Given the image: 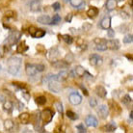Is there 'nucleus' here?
<instances>
[{
    "label": "nucleus",
    "mask_w": 133,
    "mask_h": 133,
    "mask_svg": "<svg viewBox=\"0 0 133 133\" xmlns=\"http://www.w3.org/2000/svg\"><path fill=\"white\" fill-rule=\"evenodd\" d=\"M53 66L56 69H63V68H66L68 66V64L65 61H55L53 63Z\"/></svg>",
    "instance_id": "obj_23"
},
{
    "label": "nucleus",
    "mask_w": 133,
    "mask_h": 133,
    "mask_svg": "<svg viewBox=\"0 0 133 133\" xmlns=\"http://www.w3.org/2000/svg\"><path fill=\"white\" fill-rule=\"evenodd\" d=\"M92 28V24L89 23V22H84L83 24V29L85 31H89Z\"/></svg>",
    "instance_id": "obj_40"
},
{
    "label": "nucleus",
    "mask_w": 133,
    "mask_h": 133,
    "mask_svg": "<svg viewBox=\"0 0 133 133\" xmlns=\"http://www.w3.org/2000/svg\"><path fill=\"white\" fill-rule=\"evenodd\" d=\"M62 39H63V40L66 42V43H68V44H70V43H72V42H73L72 37L70 36V35H68V34L63 35V36H62Z\"/></svg>",
    "instance_id": "obj_30"
},
{
    "label": "nucleus",
    "mask_w": 133,
    "mask_h": 133,
    "mask_svg": "<svg viewBox=\"0 0 133 133\" xmlns=\"http://www.w3.org/2000/svg\"><path fill=\"white\" fill-rule=\"evenodd\" d=\"M19 120L22 123H27L30 120V115L28 113H21L19 115Z\"/></svg>",
    "instance_id": "obj_19"
},
{
    "label": "nucleus",
    "mask_w": 133,
    "mask_h": 133,
    "mask_svg": "<svg viewBox=\"0 0 133 133\" xmlns=\"http://www.w3.org/2000/svg\"><path fill=\"white\" fill-rule=\"evenodd\" d=\"M90 64L91 66H99L102 64V59H101V57L97 55V54H94V55L90 56Z\"/></svg>",
    "instance_id": "obj_6"
},
{
    "label": "nucleus",
    "mask_w": 133,
    "mask_h": 133,
    "mask_svg": "<svg viewBox=\"0 0 133 133\" xmlns=\"http://www.w3.org/2000/svg\"><path fill=\"white\" fill-rule=\"evenodd\" d=\"M70 4L72 5L73 7H75V8H78V7L81 5V4L83 3V0H70Z\"/></svg>",
    "instance_id": "obj_32"
},
{
    "label": "nucleus",
    "mask_w": 133,
    "mask_h": 133,
    "mask_svg": "<svg viewBox=\"0 0 133 133\" xmlns=\"http://www.w3.org/2000/svg\"><path fill=\"white\" fill-rule=\"evenodd\" d=\"M68 77H69V73L66 70H62V71L59 72V74H57V79H58V81H64Z\"/></svg>",
    "instance_id": "obj_16"
},
{
    "label": "nucleus",
    "mask_w": 133,
    "mask_h": 133,
    "mask_svg": "<svg viewBox=\"0 0 133 133\" xmlns=\"http://www.w3.org/2000/svg\"><path fill=\"white\" fill-rule=\"evenodd\" d=\"M74 72H75V74H76L77 76L82 77L85 74V70H84V68L82 66H77L74 69Z\"/></svg>",
    "instance_id": "obj_18"
},
{
    "label": "nucleus",
    "mask_w": 133,
    "mask_h": 133,
    "mask_svg": "<svg viewBox=\"0 0 133 133\" xmlns=\"http://www.w3.org/2000/svg\"><path fill=\"white\" fill-rule=\"evenodd\" d=\"M36 103L38 105H43L46 103V97H43V96H40L36 98Z\"/></svg>",
    "instance_id": "obj_28"
},
{
    "label": "nucleus",
    "mask_w": 133,
    "mask_h": 133,
    "mask_svg": "<svg viewBox=\"0 0 133 133\" xmlns=\"http://www.w3.org/2000/svg\"><path fill=\"white\" fill-rule=\"evenodd\" d=\"M76 129L78 130V132H80V133H86L87 132V130H86V128H85V127H84L83 123L78 124V125L76 127Z\"/></svg>",
    "instance_id": "obj_35"
},
{
    "label": "nucleus",
    "mask_w": 133,
    "mask_h": 133,
    "mask_svg": "<svg viewBox=\"0 0 133 133\" xmlns=\"http://www.w3.org/2000/svg\"><path fill=\"white\" fill-rule=\"evenodd\" d=\"M98 114L99 116L102 118V119H106L108 117V114H109V111H108V107L106 105H100L99 108H98Z\"/></svg>",
    "instance_id": "obj_8"
},
{
    "label": "nucleus",
    "mask_w": 133,
    "mask_h": 133,
    "mask_svg": "<svg viewBox=\"0 0 133 133\" xmlns=\"http://www.w3.org/2000/svg\"><path fill=\"white\" fill-rule=\"evenodd\" d=\"M48 88L53 93H60L61 92V84L59 83L58 80H51V81H49Z\"/></svg>",
    "instance_id": "obj_3"
},
{
    "label": "nucleus",
    "mask_w": 133,
    "mask_h": 133,
    "mask_svg": "<svg viewBox=\"0 0 133 133\" xmlns=\"http://www.w3.org/2000/svg\"><path fill=\"white\" fill-rule=\"evenodd\" d=\"M15 127V124H14V122L12 120H6L4 122V127H5V129L8 130V131H10L12 130Z\"/></svg>",
    "instance_id": "obj_21"
},
{
    "label": "nucleus",
    "mask_w": 133,
    "mask_h": 133,
    "mask_svg": "<svg viewBox=\"0 0 133 133\" xmlns=\"http://www.w3.org/2000/svg\"><path fill=\"white\" fill-rule=\"evenodd\" d=\"M66 62L69 63V62H72V60H73V56L71 55L70 53H69L68 55L66 56Z\"/></svg>",
    "instance_id": "obj_45"
},
{
    "label": "nucleus",
    "mask_w": 133,
    "mask_h": 133,
    "mask_svg": "<svg viewBox=\"0 0 133 133\" xmlns=\"http://www.w3.org/2000/svg\"><path fill=\"white\" fill-rule=\"evenodd\" d=\"M100 26H101V28L105 29V30L109 29L110 26H111V19H110V17H104L101 20V22H100Z\"/></svg>",
    "instance_id": "obj_11"
},
{
    "label": "nucleus",
    "mask_w": 133,
    "mask_h": 133,
    "mask_svg": "<svg viewBox=\"0 0 133 133\" xmlns=\"http://www.w3.org/2000/svg\"><path fill=\"white\" fill-rule=\"evenodd\" d=\"M64 1H65V2H69V0H64Z\"/></svg>",
    "instance_id": "obj_51"
},
{
    "label": "nucleus",
    "mask_w": 133,
    "mask_h": 133,
    "mask_svg": "<svg viewBox=\"0 0 133 133\" xmlns=\"http://www.w3.org/2000/svg\"><path fill=\"white\" fill-rule=\"evenodd\" d=\"M127 57L128 59H130V61H132V56H129V55H127Z\"/></svg>",
    "instance_id": "obj_50"
},
{
    "label": "nucleus",
    "mask_w": 133,
    "mask_h": 133,
    "mask_svg": "<svg viewBox=\"0 0 133 133\" xmlns=\"http://www.w3.org/2000/svg\"><path fill=\"white\" fill-rule=\"evenodd\" d=\"M108 30V36L110 37V38H113L114 36H115V33H114L113 30H109V29H107Z\"/></svg>",
    "instance_id": "obj_47"
},
{
    "label": "nucleus",
    "mask_w": 133,
    "mask_h": 133,
    "mask_svg": "<svg viewBox=\"0 0 133 133\" xmlns=\"http://www.w3.org/2000/svg\"><path fill=\"white\" fill-rule=\"evenodd\" d=\"M80 87H81V89H82V91H83V94H84V95H85V96H88L89 94H88V91H87L86 88H85V87H83L82 85H81Z\"/></svg>",
    "instance_id": "obj_48"
},
{
    "label": "nucleus",
    "mask_w": 133,
    "mask_h": 133,
    "mask_svg": "<svg viewBox=\"0 0 133 133\" xmlns=\"http://www.w3.org/2000/svg\"><path fill=\"white\" fill-rule=\"evenodd\" d=\"M106 45L107 48H110V49H118L120 47V43L118 40H111V41H107L106 42Z\"/></svg>",
    "instance_id": "obj_9"
},
{
    "label": "nucleus",
    "mask_w": 133,
    "mask_h": 133,
    "mask_svg": "<svg viewBox=\"0 0 133 133\" xmlns=\"http://www.w3.org/2000/svg\"><path fill=\"white\" fill-rule=\"evenodd\" d=\"M133 41V36L131 34H128L123 38V43H131Z\"/></svg>",
    "instance_id": "obj_33"
},
{
    "label": "nucleus",
    "mask_w": 133,
    "mask_h": 133,
    "mask_svg": "<svg viewBox=\"0 0 133 133\" xmlns=\"http://www.w3.org/2000/svg\"><path fill=\"white\" fill-rule=\"evenodd\" d=\"M52 8H53L54 11H59L61 9V5L59 2H55V3L52 5Z\"/></svg>",
    "instance_id": "obj_41"
},
{
    "label": "nucleus",
    "mask_w": 133,
    "mask_h": 133,
    "mask_svg": "<svg viewBox=\"0 0 133 133\" xmlns=\"http://www.w3.org/2000/svg\"><path fill=\"white\" fill-rule=\"evenodd\" d=\"M28 50V46L26 45V43L25 42H22V43H20L18 45H17V51L18 53H24L25 51Z\"/></svg>",
    "instance_id": "obj_15"
},
{
    "label": "nucleus",
    "mask_w": 133,
    "mask_h": 133,
    "mask_svg": "<svg viewBox=\"0 0 133 133\" xmlns=\"http://www.w3.org/2000/svg\"><path fill=\"white\" fill-rule=\"evenodd\" d=\"M131 101H132V99H131V97H130L128 95L124 96V97L123 98V102L124 103V104H128V103H131Z\"/></svg>",
    "instance_id": "obj_38"
},
{
    "label": "nucleus",
    "mask_w": 133,
    "mask_h": 133,
    "mask_svg": "<svg viewBox=\"0 0 133 133\" xmlns=\"http://www.w3.org/2000/svg\"><path fill=\"white\" fill-rule=\"evenodd\" d=\"M89 103H90V105H91V107H96L97 106V100L95 99V98H91L90 99V101H89Z\"/></svg>",
    "instance_id": "obj_42"
},
{
    "label": "nucleus",
    "mask_w": 133,
    "mask_h": 133,
    "mask_svg": "<svg viewBox=\"0 0 133 133\" xmlns=\"http://www.w3.org/2000/svg\"><path fill=\"white\" fill-rule=\"evenodd\" d=\"M117 127H116V124H115V123H108L107 125H105V131H107V132H114L115 130H116Z\"/></svg>",
    "instance_id": "obj_25"
},
{
    "label": "nucleus",
    "mask_w": 133,
    "mask_h": 133,
    "mask_svg": "<svg viewBox=\"0 0 133 133\" xmlns=\"http://www.w3.org/2000/svg\"><path fill=\"white\" fill-rule=\"evenodd\" d=\"M117 7V1L116 0H107L106 2V9L108 11L114 10Z\"/></svg>",
    "instance_id": "obj_14"
},
{
    "label": "nucleus",
    "mask_w": 133,
    "mask_h": 133,
    "mask_svg": "<svg viewBox=\"0 0 133 133\" xmlns=\"http://www.w3.org/2000/svg\"><path fill=\"white\" fill-rule=\"evenodd\" d=\"M96 49L99 50V51H105L107 49V45L106 43H97V46H96Z\"/></svg>",
    "instance_id": "obj_29"
},
{
    "label": "nucleus",
    "mask_w": 133,
    "mask_h": 133,
    "mask_svg": "<svg viewBox=\"0 0 133 133\" xmlns=\"http://www.w3.org/2000/svg\"><path fill=\"white\" fill-rule=\"evenodd\" d=\"M20 37H21V33L19 31H14L9 35V38H8V42L11 45H13L15 43H17L18 41H19Z\"/></svg>",
    "instance_id": "obj_2"
},
{
    "label": "nucleus",
    "mask_w": 133,
    "mask_h": 133,
    "mask_svg": "<svg viewBox=\"0 0 133 133\" xmlns=\"http://www.w3.org/2000/svg\"><path fill=\"white\" fill-rule=\"evenodd\" d=\"M15 15H16V13H15L14 11H7L6 13H5V17H15Z\"/></svg>",
    "instance_id": "obj_39"
},
{
    "label": "nucleus",
    "mask_w": 133,
    "mask_h": 133,
    "mask_svg": "<svg viewBox=\"0 0 133 133\" xmlns=\"http://www.w3.org/2000/svg\"><path fill=\"white\" fill-rule=\"evenodd\" d=\"M36 30H37V28H36V27L31 26L30 28H29V30H28V31H29V33H30L31 36L33 37V35H34V34H35V32H36Z\"/></svg>",
    "instance_id": "obj_44"
},
{
    "label": "nucleus",
    "mask_w": 133,
    "mask_h": 133,
    "mask_svg": "<svg viewBox=\"0 0 133 133\" xmlns=\"http://www.w3.org/2000/svg\"><path fill=\"white\" fill-rule=\"evenodd\" d=\"M8 64L9 66H20V59L19 58H16V57H13L11 58L10 60L8 61Z\"/></svg>",
    "instance_id": "obj_22"
},
{
    "label": "nucleus",
    "mask_w": 133,
    "mask_h": 133,
    "mask_svg": "<svg viewBox=\"0 0 133 133\" xmlns=\"http://www.w3.org/2000/svg\"><path fill=\"white\" fill-rule=\"evenodd\" d=\"M133 111H130V114H129V117H130V120H132V118H133Z\"/></svg>",
    "instance_id": "obj_49"
},
{
    "label": "nucleus",
    "mask_w": 133,
    "mask_h": 133,
    "mask_svg": "<svg viewBox=\"0 0 133 133\" xmlns=\"http://www.w3.org/2000/svg\"><path fill=\"white\" fill-rule=\"evenodd\" d=\"M85 123L90 127H97V125H98V121L97 120L96 117L92 116V115H89V116H87L86 119H85Z\"/></svg>",
    "instance_id": "obj_5"
},
{
    "label": "nucleus",
    "mask_w": 133,
    "mask_h": 133,
    "mask_svg": "<svg viewBox=\"0 0 133 133\" xmlns=\"http://www.w3.org/2000/svg\"><path fill=\"white\" fill-rule=\"evenodd\" d=\"M53 117H54L53 111H52L51 109H49V108L44 109L43 112L41 113V120L43 121V123H45V124L49 123L50 122L52 121Z\"/></svg>",
    "instance_id": "obj_1"
},
{
    "label": "nucleus",
    "mask_w": 133,
    "mask_h": 133,
    "mask_svg": "<svg viewBox=\"0 0 133 133\" xmlns=\"http://www.w3.org/2000/svg\"><path fill=\"white\" fill-rule=\"evenodd\" d=\"M22 97L26 100H29L30 99V94L28 93V92H23V93H22Z\"/></svg>",
    "instance_id": "obj_43"
},
{
    "label": "nucleus",
    "mask_w": 133,
    "mask_h": 133,
    "mask_svg": "<svg viewBox=\"0 0 133 133\" xmlns=\"http://www.w3.org/2000/svg\"><path fill=\"white\" fill-rule=\"evenodd\" d=\"M66 117L72 121H75L78 119V116H77L74 112H72V111H68V112H66Z\"/></svg>",
    "instance_id": "obj_31"
},
{
    "label": "nucleus",
    "mask_w": 133,
    "mask_h": 133,
    "mask_svg": "<svg viewBox=\"0 0 133 133\" xmlns=\"http://www.w3.org/2000/svg\"><path fill=\"white\" fill-rule=\"evenodd\" d=\"M69 99H70V102L73 105H78L81 103L82 101V97L80 96L79 94L77 93H71L70 95V97H69Z\"/></svg>",
    "instance_id": "obj_4"
},
{
    "label": "nucleus",
    "mask_w": 133,
    "mask_h": 133,
    "mask_svg": "<svg viewBox=\"0 0 133 133\" xmlns=\"http://www.w3.org/2000/svg\"><path fill=\"white\" fill-rule=\"evenodd\" d=\"M25 70H26L27 75H29V76H33L37 73L36 66H35V65H32V64H26Z\"/></svg>",
    "instance_id": "obj_7"
},
{
    "label": "nucleus",
    "mask_w": 133,
    "mask_h": 133,
    "mask_svg": "<svg viewBox=\"0 0 133 133\" xmlns=\"http://www.w3.org/2000/svg\"><path fill=\"white\" fill-rule=\"evenodd\" d=\"M55 107H56L57 111H58L61 115H63V106H62V103L61 102H55Z\"/></svg>",
    "instance_id": "obj_36"
},
{
    "label": "nucleus",
    "mask_w": 133,
    "mask_h": 133,
    "mask_svg": "<svg viewBox=\"0 0 133 133\" xmlns=\"http://www.w3.org/2000/svg\"><path fill=\"white\" fill-rule=\"evenodd\" d=\"M40 7H41L40 2H39L38 0H33L30 4V9L33 11V12H37V11H39L40 10Z\"/></svg>",
    "instance_id": "obj_17"
},
{
    "label": "nucleus",
    "mask_w": 133,
    "mask_h": 133,
    "mask_svg": "<svg viewBox=\"0 0 133 133\" xmlns=\"http://www.w3.org/2000/svg\"><path fill=\"white\" fill-rule=\"evenodd\" d=\"M37 20H38V22H40L42 24H50L51 18L48 16H41V17H38Z\"/></svg>",
    "instance_id": "obj_13"
},
{
    "label": "nucleus",
    "mask_w": 133,
    "mask_h": 133,
    "mask_svg": "<svg viewBox=\"0 0 133 133\" xmlns=\"http://www.w3.org/2000/svg\"><path fill=\"white\" fill-rule=\"evenodd\" d=\"M45 31L43 30V29H37L35 34L33 35V38H37V39H40V38H43L44 35H45Z\"/></svg>",
    "instance_id": "obj_24"
},
{
    "label": "nucleus",
    "mask_w": 133,
    "mask_h": 133,
    "mask_svg": "<svg viewBox=\"0 0 133 133\" xmlns=\"http://www.w3.org/2000/svg\"><path fill=\"white\" fill-rule=\"evenodd\" d=\"M8 47L6 46V45H0V55H1V57H3L4 55H5V53H7L8 52Z\"/></svg>",
    "instance_id": "obj_34"
},
{
    "label": "nucleus",
    "mask_w": 133,
    "mask_h": 133,
    "mask_svg": "<svg viewBox=\"0 0 133 133\" xmlns=\"http://www.w3.org/2000/svg\"><path fill=\"white\" fill-rule=\"evenodd\" d=\"M65 19H66V22H71V19H72V14H69V15L66 17Z\"/></svg>",
    "instance_id": "obj_46"
},
{
    "label": "nucleus",
    "mask_w": 133,
    "mask_h": 133,
    "mask_svg": "<svg viewBox=\"0 0 133 133\" xmlns=\"http://www.w3.org/2000/svg\"><path fill=\"white\" fill-rule=\"evenodd\" d=\"M35 66H36V70L38 72H42V71H43L44 70V66L43 65H42V64H38V65H35Z\"/></svg>",
    "instance_id": "obj_37"
},
{
    "label": "nucleus",
    "mask_w": 133,
    "mask_h": 133,
    "mask_svg": "<svg viewBox=\"0 0 133 133\" xmlns=\"http://www.w3.org/2000/svg\"><path fill=\"white\" fill-rule=\"evenodd\" d=\"M98 15V9L96 8V7H91L89 10L87 11V16L91 18H94L96 17Z\"/></svg>",
    "instance_id": "obj_12"
},
{
    "label": "nucleus",
    "mask_w": 133,
    "mask_h": 133,
    "mask_svg": "<svg viewBox=\"0 0 133 133\" xmlns=\"http://www.w3.org/2000/svg\"><path fill=\"white\" fill-rule=\"evenodd\" d=\"M0 70H1V66H0Z\"/></svg>",
    "instance_id": "obj_52"
},
{
    "label": "nucleus",
    "mask_w": 133,
    "mask_h": 133,
    "mask_svg": "<svg viewBox=\"0 0 133 133\" xmlns=\"http://www.w3.org/2000/svg\"><path fill=\"white\" fill-rule=\"evenodd\" d=\"M119 1H122V0H119Z\"/></svg>",
    "instance_id": "obj_53"
},
{
    "label": "nucleus",
    "mask_w": 133,
    "mask_h": 133,
    "mask_svg": "<svg viewBox=\"0 0 133 133\" xmlns=\"http://www.w3.org/2000/svg\"><path fill=\"white\" fill-rule=\"evenodd\" d=\"M3 108L5 111L7 112H10L12 108H13V103L11 102L10 100H6V101H4L3 103Z\"/></svg>",
    "instance_id": "obj_26"
},
{
    "label": "nucleus",
    "mask_w": 133,
    "mask_h": 133,
    "mask_svg": "<svg viewBox=\"0 0 133 133\" xmlns=\"http://www.w3.org/2000/svg\"><path fill=\"white\" fill-rule=\"evenodd\" d=\"M59 22H61V17L59 15H55L52 18H51V21H50V25H56Z\"/></svg>",
    "instance_id": "obj_27"
},
{
    "label": "nucleus",
    "mask_w": 133,
    "mask_h": 133,
    "mask_svg": "<svg viewBox=\"0 0 133 133\" xmlns=\"http://www.w3.org/2000/svg\"><path fill=\"white\" fill-rule=\"evenodd\" d=\"M96 93H97V95L98 96V97H102V98H104L107 95V92H106V90H105V88L102 86L96 87Z\"/></svg>",
    "instance_id": "obj_10"
},
{
    "label": "nucleus",
    "mask_w": 133,
    "mask_h": 133,
    "mask_svg": "<svg viewBox=\"0 0 133 133\" xmlns=\"http://www.w3.org/2000/svg\"><path fill=\"white\" fill-rule=\"evenodd\" d=\"M18 70H19V66H9V69H8V72L12 74V75H16L17 74L18 72Z\"/></svg>",
    "instance_id": "obj_20"
}]
</instances>
